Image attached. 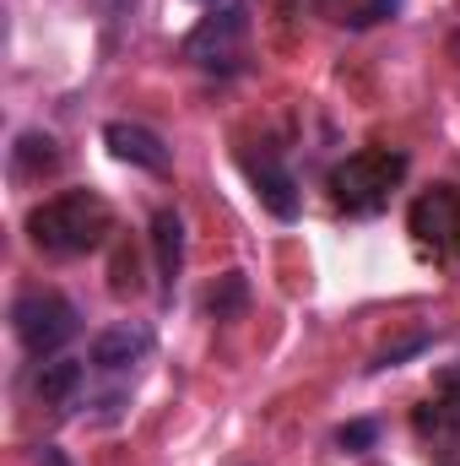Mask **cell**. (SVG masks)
Listing matches in <instances>:
<instances>
[{"instance_id": "obj_9", "label": "cell", "mask_w": 460, "mask_h": 466, "mask_svg": "<svg viewBox=\"0 0 460 466\" xmlns=\"http://www.w3.org/2000/svg\"><path fill=\"white\" fill-rule=\"evenodd\" d=\"M152 255H157V277H163V288L174 293L179 266H185V223H179V212H157V218H152Z\"/></svg>"}, {"instance_id": "obj_11", "label": "cell", "mask_w": 460, "mask_h": 466, "mask_svg": "<svg viewBox=\"0 0 460 466\" xmlns=\"http://www.w3.org/2000/svg\"><path fill=\"white\" fill-rule=\"evenodd\" d=\"M33 390L44 396V407H71V396L82 390V363H76V358H55V363H44L38 380H33Z\"/></svg>"}, {"instance_id": "obj_5", "label": "cell", "mask_w": 460, "mask_h": 466, "mask_svg": "<svg viewBox=\"0 0 460 466\" xmlns=\"http://www.w3.org/2000/svg\"><path fill=\"white\" fill-rule=\"evenodd\" d=\"M412 233L434 249H455L460 255V190L434 185L428 196L412 201Z\"/></svg>"}, {"instance_id": "obj_13", "label": "cell", "mask_w": 460, "mask_h": 466, "mask_svg": "<svg viewBox=\"0 0 460 466\" xmlns=\"http://www.w3.org/2000/svg\"><path fill=\"white\" fill-rule=\"evenodd\" d=\"M374 440H379V423H368V418H357V423H342V429H336V445H342L346 456L374 451Z\"/></svg>"}, {"instance_id": "obj_15", "label": "cell", "mask_w": 460, "mask_h": 466, "mask_svg": "<svg viewBox=\"0 0 460 466\" xmlns=\"http://www.w3.org/2000/svg\"><path fill=\"white\" fill-rule=\"evenodd\" d=\"M395 5H401V0H368V5H363V11L352 16V27H374V22H385V16H390Z\"/></svg>"}, {"instance_id": "obj_4", "label": "cell", "mask_w": 460, "mask_h": 466, "mask_svg": "<svg viewBox=\"0 0 460 466\" xmlns=\"http://www.w3.org/2000/svg\"><path fill=\"white\" fill-rule=\"evenodd\" d=\"M244 33H249V11H244V5H223V11H212V16L185 38V60H195V66H206V71L233 66Z\"/></svg>"}, {"instance_id": "obj_16", "label": "cell", "mask_w": 460, "mask_h": 466, "mask_svg": "<svg viewBox=\"0 0 460 466\" xmlns=\"http://www.w3.org/2000/svg\"><path fill=\"white\" fill-rule=\"evenodd\" d=\"M98 11H104V16H109V22H119V16H125V11H130V0H98Z\"/></svg>"}, {"instance_id": "obj_14", "label": "cell", "mask_w": 460, "mask_h": 466, "mask_svg": "<svg viewBox=\"0 0 460 466\" xmlns=\"http://www.w3.org/2000/svg\"><path fill=\"white\" fill-rule=\"evenodd\" d=\"M428 342H434L428 331H412V337H401L395 348H385V352H379V358H374V369H395L401 358H417V352L428 348Z\"/></svg>"}, {"instance_id": "obj_17", "label": "cell", "mask_w": 460, "mask_h": 466, "mask_svg": "<svg viewBox=\"0 0 460 466\" xmlns=\"http://www.w3.org/2000/svg\"><path fill=\"white\" fill-rule=\"evenodd\" d=\"M38 466H65V461H60L55 451H44V456H38Z\"/></svg>"}, {"instance_id": "obj_12", "label": "cell", "mask_w": 460, "mask_h": 466, "mask_svg": "<svg viewBox=\"0 0 460 466\" xmlns=\"http://www.w3.org/2000/svg\"><path fill=\"white\" fill-rule=\"evenodd\" d=\"M244 304H249V277H244V271H228V277L206 293L212 320H238V315H244Z\"/></svg>"}, {"instance_id": "obj_7", "label": "cell", "mask_w": 460, "mask_h": 466, "mask_svg": "<svg viewBox=\"0 0 460 466\" xmlns=\"http://www.w3.org/2000/svg\"><path fill=\"white\" fill-rule=\"evenodd\" d=\"M152 352V331L141 326V320H119L109 331H98L93 337V363L98 369H130V363H141Z\"/></svg>"}, {"instance_id": "obj_10", "label": "cell", "mask_w": 460, "mask_h": 466, "mask_svg": "<svg viewBox=\"0 0 460 466\" xmlns=\"http://www.w3.org/2000/svg\"><path fill=\"white\" fill-rule=\"evenodd\" d=\"M55 168H60V147H55V136H44V130H22L16 147H11V174H16V179H44V174H55Z\"/></svg>"}, {"instance_id": "obj_1", "label": "cell", "mask_w": 460, "mask_h": 466, "mask_svg": "<svg viewBox=\"0 0 460 466\" xmlns=\"http://www.w3.org/2000/svg\"><path fill=\"white\" fill-rule=\"evenodd\" d=\"M109 228H115V212L93 190H65L27 212V233L44 255H87L109 238Z\"/></svg>"}, {"instance_id": "obj_8", "label": "cell", "mask_w": 460, "mask_h": 466, "mask_svg": "<svg viewBox=\"0 0 460 466\" xmlns=\"http://www.w3.org/2000/svg\"><path fill=\"white\" fill-rule=\"evenodd\" d=\"M244 168H249V179H255L260 207H265L271 218L293 223V218H298V185H293V174H287V168H276L271 157H249Z\"/></svg>"}, {"instance_id": "obj_2", "label": "cell", "mask_w": 460, "mask_h": 466, "mask_svg": "<svg viewBox=\"0 0 460 466\" xmlns=\"http://www.w3.org/2000/svg\"><path fill=\"white\" fill-rule=\"evenodd\" d=\"M401 179H406V157L401 152L363 147V152H352L346 163L331 168V196H336V207H346L352 218H368V212H379L390 201V190Z\"/></svg>"}, {"instance_id": "obj_6", "label": "cell", "mask_w": 460, "mask_h": 466, "mask_svg": "<svg viewBox=\"0 0 460 466\" xmlns=\"http://www.w3.org/2000/svg\"><path fill=\"white\" fill-rule=\"evenodd\" d=\"M104 141H109L115 157L135 163V168H146V174H168V163H174L168 141H163L157 130L135 125V119H109V125H104Z\"/></svg>"}, {"instance_id": "obj_3", "label": "cell", "mask_w": 460, "mask_h": 466, "mask_svg": "<svg viewBox=\"0 0 460 466\" xmlns=\"http://www.w3.org/2000/svg\"><path fill=\"white\" fill-rule=\"evenodd\" d=\"M76 309H71V299H60V293H44V288H33V293H22L16 304H11V331H16V342L33 352V358H49V352H60L71 337H76Z\"/></svg>"}]
</instances>
